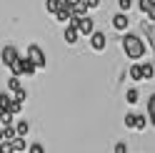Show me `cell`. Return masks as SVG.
Returning a JSON list of instances; mask_svg holds the SVG:
<instances>
[{
  "label": "cell",
  "mask_w": 155,
  "mask_h": 153,
  "mask_svg": "<svg viewBox=\"0 0 155 153\" xmlns=\"http://www.w3.org/2000/svg\"><path fill=\"white\" fill-rule=\"evenodd\" d=\"M18 58H20V53H18V48H15L13 43H8V45L3 48V50H0V63H3L8 70H10V65H13Z\"/></svg>",
  "instance_id": "4"
},
{
  "label": "cell",
  "mask_w": 155,
  "mask_h": 153,
  "mask_svg": "<svg viewBox=\"0 0 155 153\" xmlns=\"http://www.w3.org/2000/svg\"><path fill=\"white\" fill-rule=\"evenodd\" d=\"M148 121H150V126L155 128V93L148 98Z\"/></svg>",
  "instance_id": "14"
},
{
  "label": "cell",
  "mask_w": 155,
  "mask_h": 153,
  "mask_svg": "<svg viewBox=\"0 0 155 153\" xmlns=\"http://www.w3.org/2000/svg\"><path fill=\"white\" fill-rule=\"evenodd\" d=\"M125 100H128L130 106H135V103L140 100V90H138V88H128V93H125Z\"/></svg>",
  "instance_id": "17"
},
{
  "label": "cell",
  "mask_w": 155,
  "mask_h": 153,
  "mask_svg": "<svg viewBox=\"0 0 155 153\" xmlns=\"http://www.w3.org/2000/svg\"><path fill=\"white\" fill-rule=\"evenodd\" d=\"M15 133L18 138H28L30 136V121H15Z\"/></svg>",
  "instance_id": "9"
},
{
  "label": "cell",
  "mask_w": 155,
  "mask_h": 153,
  "mask_svg": "<svg viewBox=\"0 0 155 153\" xmlns=\"http://www.w3.org/2000/svg\"><path fill=\"white\" fill-rule=\"evenodd\" d=\"M18 90H23V85H20V78L10 75V78H8V93H10V95H15Z\"/></svg>",
  "instance_id": "12"
},
{
  "label": "cell",
  "mask_w": 155,
  "mask_h": 153,
  "mask_svg": "<svg viewBox=\"0 0 155 153\" xmlns=\"http://www.w3.org/2000/svg\"><path fill=\"white\" fill-rule=\"evenodd\" d=\"M45 10L50 15H55L58 10H60V0H45Z\"/></svg>",
  "instance_id": "18"
},
{
  "label": "cell",
  "mask_w": 155,
  "mask_h": 153,
  "mask_svg": "<svg viewBox=\"0 0 155 153\" xmlns=\"http://www.w3.org/2000/svg\"><path fill=\"white\" fill-rule=\"evenodd\" d=\"M28 58H30V63L35 65L38 70L48 68V55H45V50L38 43H28Z\"/></svg>",
  "instance_id": "3"
},
{
  "label": "cell",
  "mask_w": 155,
  "mask_h": 153,
  "mask_svg": "<svg viewBox=\"0 0 155 153\" xmlns=\"http://www.w3.org/2000/svg\"><path fill=\"white\" fill-rule=\"evenodd\" d=\"M20 110H23V103H18V100H13V103H10V108H8V113H13V116H18Z\"/></svg>",
  "instance_id": "24"
},
{
  "label": "cell",
  "mask_w": 155,
  "mask_h": 153,
  "mask_svg": "<svg viewBox=\"0 0 155 153\" xmlns=\"http://www.w3.org/2000/svg\"><path fill=\"white\" fill-rule=\"evenodd\" d=\"M135 116H138V113H125L123 126H125V128H130V131H135Z\"/></svg>",
  "instance_id": "19"
},
{
  "label": "cell",
  "mask_w": 155,
  "mask_h": 153,
  "mask_svg": "<svg viewBox=\"0 0 155 153\" xmlns=\"http://www.w3.org/2000/svg\"><path fill=\"white\" fill-rule=\"evenodd\" d=\"M113 153H128V143H125V141H118V143L113 146Z\"/></svg>",
  "instance_id": "20"
},
{
  "label": "cell",
  "mask_w": 155,
  "mask_h": 153,
  "mask_svg": "<svg viewBox=\"0 0 155 153\" xmlns=\"http://www.w3.org/2000/svg\"><path fill=\"white\" fill-rule=\"evenodd\" d=\"M0 153H15L13 143H10V141H3V143H0Z\"/></svg>",
  "instance_id": "23"
},
{
  "label": "cell",
  "mask_w": 155,
  "mask_h": 153,
  "mask_svg": "<svg viewBox=\"0 0 155 153\" xmlns=\"http://www.w3.org/2000/svg\"><path fill=\"white\" fill-rule=\"evenodd\" d=\"M145 128H148V116L138 113V116H135V131H138V133H143Z\"/></svg>",
  "instance_id": "16"
},
{
  "label": "cell",
  "mask_w": 155,
  "mask_h": 153,
  "mask_svg": "<svg viewBox=\"0 0 155 153\" xmlns=\"http://www.w3.org/2000/svg\"><path fill=\"white\" fill-rule=\"evenodd\" d=\"M105 45H108V35H105L103 30H95V33L90 35V48H93L95 53H103Z\"/></svg>",
  "instance_id": "5"
},
{
  "label": "cell",
  "mask_w": 155,
  "mask_h": 153,
  "mask_svg": "<svg viewBox=\"0 0 155 153\" xmlns=\"http://www.w3.org/2000/svg\"><path fill=\"white\" fill-rule=\"evenodd\" d=\"M28 153H45V146H43V143H30Z\"/></svg>",
  "instance_id": "25"
},
{
  "label": "cell",
  "mask_w": 155,
  "mask_h": 153,
  "mask_svg": "<svg viewBox=\"0 0 155 153\" xmlns=\"http://www.w3.org/2000/svg\"><path fill=\"white\" fill-rule=\"evenodd\" d=\"M120 45H123V53L128 55L130 60H143L145 53H148V48H145V43H143V38L135 35V33H123Z\"/></svg>",
  "instance_id": "1"
},
{
  "label": "cell",
  "mask_w": 155,
  "mask_h": 153,
  "mask_svg": "<svg viewBox=\"0 0 155 153\" xmlns=\"http://www.w3.org/2000/svg\"><path fill=\"white\" fill-rule=\"evenodd\" d=\"M143 65V80H153L155 78V65L153 63H140Z\"/></svg>",
  "instance_id": "15"
},
{
  "label": "cell",
  "mask_w": 155,
  "mask_h": 153,
  "mask_svg": "<svg viewBox=\"0 0 155 153\" xmlns=\"http://www.w3.org/2000/svg\"><path fill=\"white\" fill-rule=\"evenodd\" d=\"M10 126H15V116H13V113H0V131H3V128H10Z\"/></svg>",
  "instance_id": "11"
},
{
  "label": "cell",
  "mask_w": 155,
  "mask_h": 153,
  "mask_svg": "<svg viewBox=\"0 0 155 153\" xmlns=\"http://www.w3.org/2000/svg\"><path fill=\"white\" fill-rule=\"evenodd\" d=\"M75 28H78V33H80V35H88V38H90V35L95 33V20H93L90 15H85V18H80V20H78Z\"/></svg>",
  "instance_id": "7"
},
{
  "label": "cell",
  "mask_w": 155,
  "mask_h": 153,
  "mask_svg": "<svg viewBox=\"0 0 155 153\" xmlns=\"http://www.w3.org/2000/svg\"><path fill=\"white\" fill-rule=\"evenodd\" d=\"M35 70H38V68L30 63V58H28V55H25V58L20 55V58L10 65V75H15V78H23V75H35Z\"/></svg>",
  "instance_id": "2"
},
{
  "label": "cell",
  "mask_w": 155,
  "mask_h": 153,
  "mask_svg": "<svg viewBox=\"0 0 155 153\" xmlns=\"http://www.w3.org/2000/svg\"><path fill=\"white\" fill-rule=\"evenodd\" d=\"M128 75H130L133 83H140V80H143V65H140V63H133L130 70H128Z\"/></svg>",
  "instance_id": "10"
},
{
  "label": "cell",
  "mask_w": 155,
  "mask_h": 153,
  "mask_svg": "<svg viewBox=\"0 0 155 153\" xmlns=\"http://www.w3.org/2000/svg\"><path fill=\"white\" fill-rule=\"evenodd\" d=\"M153 5H155V0H140V10H143L145 15L150 13V8H153Z\"/></svg>",
  "instance_id": "21"
},
{
  "label": "cell",
  "mask_w": 155,
  "mask_h": 153,
  "mask_svg": "<svg viewBox=\"0 0 155 153\" xmlns=\"http://www.w3.org/2000/svg\"><path fill=\"white\" fill-rule=\"evenodd\" d=\"M10 143H13L15 153H28V148H30V143H28L25 138H15V141H10Z\"/></svg>",
  "instance_id": "13"
},
{
  "label": "cell",
  "mask_w": 155,
  "mask_h": 153,
  "mask_svg": "<svg viewBox=\"0 0 155 153\" xmlns=\"http://www.w3.org/2000/svg\"><path fill=\"white\" fill-rule=\"evenodd\" d=\"M63 38H65V43H68V45H75V43H78V38H80V33H78V28H75V25H68V28H65V33H63Z\"/></svg>",
  "instance_id": "8"
},
{
  "label": "cell",
  "mask_w": 155,
  "mask_h": 153,
  "mask_svg": "<svg viewBox=\"0 0 155 153\" xmlns=\"http://www.w3.org/2000/svg\"><path fill=\"white\" fill-rule=\"evenodd\" d=\"M113 28L118 33H128V28H130V18H128V13H115L113 15Z\"/></svg>",
  "instance_id": "6"
},
{
  "label": "cell",
  "mask_w": 155,
  "mask_h": 153,
  "mask_svg": "<svg viewBox=\"0 0 155 153\" xmlns=\"http://www.w3.org/2000/svg\"><path fill=\"white\" fill-rule=\"evenodd\" d=\"M118 8H120V13H128L133 8V0H118Z\"/></svg>",
  "instance_id": "22"
}]
</instances>
